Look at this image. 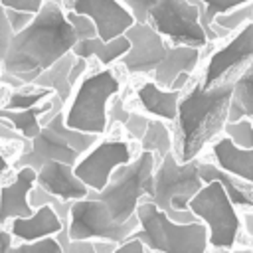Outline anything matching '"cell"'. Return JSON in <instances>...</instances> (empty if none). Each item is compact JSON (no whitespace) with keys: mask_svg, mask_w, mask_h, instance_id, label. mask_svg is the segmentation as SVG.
Here are the masks:
<instances>
[{"mask_svg":"<svg viewBox=\"0 0 253 253\" xmlns=\"http://www.w3.org/2000/svg\"><path fill=\"white\" fill-rule=\"evenodd\" d=\"M77 42L79 38L69 26L65 10L45 0L32 24L14 34L0 63V73L16 77L22 85H32L45 69L71 53Z\"/></svg>","mask_w":253,"mask_h":253,"instance_id":"obj_1","label":"cell"},{"mask_svg":"<svg viewBox=\"0 0 253 253\" xmlns=\"http://www.w3.org/2000/svg\"><path fill=\"white\" fill-rule=\"evenodd\" d=\"M233 97V83L204 89L194 77L182 93L176 121L170 125L174 140V156L180 164L198 160L227 125V111Z\"/></svg>","mask_w":253,"mask_h":253,"instance_id":"obj_2","label":"cell"},{"mask_svg":"<svg viewBox=\"0 0 253 253\" xmlns=\"http://www.w3.org/2000/svg\"><path fill=\"white\" fill-rule=\"evenodd\" d=\"M126 85L128 79L119 67H101L91 59L89 71L77 83L63 109L65 126L101 138L107 132V107Z\"/></svg>","mask_w":253,"mask_h":253,"instance_id":"obj_3","label":"cell"},{"mask_svg":"<svg viewBox=\"0 0 253 253\" xmlns=\"http://www.w3.org/2000/svg\"><path fill=\"white\" fill-rule=\"evenodd\" d=\"M202 188L204 182L200 178V158L180 164L174 152H170L156 160L152 198L148 202L164 211L174 223H196L198 217L188 210V204Z\"/></svg>","mask_w":253,"mask_h":253,"instance_id":"obj_4","label":"cell"},{"mask_svg":"<svg viewBox=\"0 0 253 253\" xmlns=\"http://www.w3.org/2000/svg\"><path fill=\"white\" fill-rule=\"evenodd\" d=\"M156 158L150 152H138L128 164L119 166L101 192H89V198L107 204L115 223H126L136 215L140 202L152 198Z\"/></svg>","mask_w":253,"mask_h":253,"instance_id":"obj_5","label":"cell"},{"mask_svg":"<svg viewBox=\"0 0 253 253\" xmlns=\"http://www.w3.org/2000/svg\"><path fill=\"white\" fill-rule=\"evenodd\" d=\"M138 229L130 235L152 253H208V229L202 221L174 223L152 202L136 208Z\"/></svg>","mask_w":253,"mask_h":253,"instance_id":"obj_6","label":"cell"},{"mask_svg":"<svg viewBox=\"0 0 253 253\" xmlns=\"http://www.w3.org/2000/svg\"><path fill=\"white\" fill-rule=\"evenodd\" d=\"M99 140V136L77 132L65 126L63 113L47 121L36 138L24 144L20 156L14 160L12 170L34 168L36 172L47 162H63L75 166L79 158Z\"/></svg>","mask_w":253,"mask_h":253,"instance_id":"obj_7","label":"cell"},{"mask_svg":"<svg viewBox=\"0 0 253 253\" xmlns=\"http://www.w3.org/2000/svg\"><path fill=\"white\" fill-rule=\"evenodd\" d=\"M138 152V144L132 142L121 126H113L79 158L73 170L91 192H101L107 186L111 174L119 166L128 164Z\"/></svg>","mask_w":253,"mask_h":253,"instance_id":"obj_8","label":"cell"},{"mask_svg":"<svg viewBox=\"0 0 253 253\" xmlns=\"http://www.w3.org/2000/svg\"><path fill=\"white\" fill-rule=\"evenodd\" d=\"M188 210L208 229V243L213 249H233L241 233V217L217 182L204 188L190 200Z\"/></svg>","mask_w":253,"mask_h":253,"instance_id":"obj_9","label":"cell"},{"mask_svg":"<svg viewBox=\"0 0 253 253\" xmlns=\"http://www.w3.org/2000/svg\"><path fill=\"white\" fill-rule=\"evenodd\" d=\"M138 229L136 215L126 223H115L107 204L95 198H85L71 204L67 237L71 241H107L123 243Z\"/></svg>","mask_w":253,"mask_h":253,"instance_id":"obj_10","label":"cell"},{"mask_svg":"<svg viewBox=\"0 0 253 253\" xmlns=\"http://www.w3.org/2000/svg\"><path fill=\"white\" fill-rule=\"evenodd\" d=\"M202 4L188 0H158L148 12V24L170 43L204 49L210 40L200 24Z\"/></svg>","mask_w":253,"mask_h":253,"instance_id":"obj_11","label":"cell"},{"mask_svg":"<svg viewBox=\"0 0 253 253\" xmlns=\"http://www.w3.org/2000/svg\"><path fill=\"white\" fill-rule=\"evenodd\" d=\"M251 61H253V22L243 26L227 43L217 47L208 57L200 83L204 89H213L223 83H233Z\"/></svg>","mask_w":253,"mask_h":253,"instance_id":"obj_12","label":"cell"},{"mask_svg":"<svg viewBox=\"0 0 253 253\" xmlns=\"http://www.w3.org/2000/svg\"><path fill=\"white\" fill-rule=\"evenodd\" d=\"M125 36L130 43V49L119 61L117 67L126 77H132V79L152 77L156 67L166 57L170 43L148 22L146 24H134L132 28L126 30Z\"/></svg>","mask_w":253,"mask_h":253,"instance_id":"obj_13","label":"cell"},{"mask_svg":"<svg viewBox=\"0 0 253 253\" xmlns=\"http://www.w3.org/2000/svg\"><path fill=\"white\" fill-rule=\"evenodd\" d=\"M61 8L65 12L87 16L95 24L101 42L121 38L136 24L132 14L119 0H61Z\"/></svg>","mask_w":253,"mask_h":253,"instance_id":"obj_14","label":"cell"},{"mask_svg":"<svg viewBox=\"0 0 253 253\" xmlns=\"http://www.w3.org/2000/svg\"><path fill=\"white\" fill-rule=\"evenodd\" d=\"M126 95H128L126 97L128 107L140 111L148 119H158L168 125L176 121L178 103L182 97L180 91L162 89L150 77H138V79H128Z\"/></svg>","mask_w":253,"mask_h":253,"instance_id":"obj_15","label":"cell"},{"mask_svg":"<svg viewBox=\"0 0 253 253\" xmlns=\"http://www.w3.org/2000/svg\"><path fill=\"white\" fill-rule=\"evenodd\" d=\"M36 186V170L20 168L14 170V176L0 184V225L4 227L12 219H24L34 215L30 206V192Z\"/></svg>","mask_w":253,"mask_h":253,"instance_id":"obj_16","label":"cell"},{"mask_svg":"<svg viewBox=\"0 0 253 253\" xmlns=\"http://www.w3.org/2000/svg\"><path fill=\"white\" fill-rule=\"evenodd\" d=\"M36 186L61 202H79L89 198V188L75 176L73 166L63 162H47L36 172Z\"/></svg>","mask_w":253,"mask_h":253,"instance_id":"obj_17","label":"cell"},{"mask_svg":"<svg viewBox=\"0 0 253 253\" xmlns=\"http://www.w3.org/2000/svg\"><path fill=\"white\" fill-rule=\"evenodd\" d=\"M6 229L20 243H32V241H40L45 237H55L63 229V223L51 206H42L34 211L32 217L12 219Z\"/></svg>","mask_w":253,"mask_h":253,"instance_id":"obj_18","label":"cell"},{"mask_svg":"<svg viewBox=\"0 0 253 253\" xmlns=\"http://www.w3.org/2000/svg\"><path fill=\"white\" fill-rule=\"evenodd\" d=\"M202 53H204V49H198V47L170 45L166 57H164L162 63L156 67V71L152 73L150 79H152L158 87L170 89L178 75H182V73L194 75V71L198 69V65H200V61H202Z\"/></svg>","mask_w":253,"mask_h":253,"instance_id":"obj_19","label":"cell"},{"mask_svg":"<svg viewBox=\"0 0 253 253\" xmlns=\"http://www.w3.org/2000/svg\"><path fill=\"white\" fill-rule=\"evenodd\" d=\"M211 158L219 170L253 186V150L237 148L227 136H219L211 142Z\"/></svg>","mask_w":253,"mask_h":253,"instance_id":"obj_20","label":"cell"},{"mask_svg":"<svg viewBox=\"0 0 253 253\" xmlns=\"http://www.w3.org/2000/svg\"><path fill=\"white\" fill-rule=\"evenodd\" d=\"M128 49H130V43H128L126 36H121V38H115L111 42H101L99 38L81 40L73 45L71 53L75 57H81L87 61L93 59L101 67H117Z\"/></svg>","mask_w":253,"mask_h":253,"instance_id":"obj_21","label":"cell"},{"mask_svg":"<svg viewBox=\"0 0 253 253\" xmlns=\"http://www.w3.org/2000/svg\"><path fill=\"white\" fill-rule=\"evenodd\" d=\"M200 178L204 184L217 182L235 208L253 210V186L251 184L219 170L213 162H204V160H200Z\"/></svg>","mask_w":253,"mask_h":253,"instance_id":"obj_22","label":"cell"},{"mask_svg":"<svg viewBox=\"0 0 253 253\" xmlns=\"http://www.w3.org/2000/svg\"><path fill=\"white\" fill-rule=\"evenodd\" d=\"M51 107H53V95L45 103H42V105H38L34 109H28V111H8V109L0 107V121L6 123L24 140H32L42 130L40 121H42V117L45 113L51 111Z\"/></svg>","mask_w":253,"mask_h":253,"instance_id":"obj_23","label":"cell"},{"mask_svg":"<svg viewBox=\"0 0 253 253\" xmlns=\"http://www.w3.org/2000/svg\"><path fill=\"white\" fill-rule=\"evenodd\" d=\"M73 61H75V55H73V53L63 55L57 63H53L49 69H45L32 85L53 91L55 97H57L63 105H67V101H69L71 95H73V87L69 85V69H71Z\"/></svg>","mask_w":253,"mask_h":253,"instance_id":"obj_24","label":"cell"},{"mask_svg":"<svg viewBox=\"0 0 253 253\" xmlns=\"http://www.w3.org/2000/svg\"><path fill=\"white\" fill-rule=\"evenodd\" d=\"M140 152H150L154 154L156 160L164 158L166 154L174 152V140H172V128L168 123L158 121V119H150L148 128L144 132V136L138 142Z\"/></svg>","mask_w":253,"mask_h":253,"instance_id":"obj_25","label":"cell"},{"mask_svg":"<svg viewBox=\"0 0 253 253\" xmlns=\"http://www.w3.org/2000/svg\"><path fill=\"white\" fill-rule=\"evenodd\" d=\"M51 95H55V93L49 89H43V87H36V85H24L20 89H8L6 99L2 103V109L28 111V109H34V107L45 103Z\"/></svg>","mask_w":253,"mask_h":253,"instance_id":"obj_26","label":"cell"},{"mask_svg":"<svg viewBox=\"0 0 253 253\" xmlns=\"http://www.w3.org/2000/svg\"><path fill=\"white\" fill-rule=\"evenodd\" d=\"M196 2L202 4L200 24H202V28H204V32H206V36H208V40H210V43H211V42L219 40L217 30L211 26L213 20H215L217 16H221V14H227V12L235 10V8H239V6L251 4L253 0H196Z\"/></svg>","mask_w":253,"mask_h":253,"instance_id":"obj_27","label":"cell"},{"mask_svg":"<svg viewBox=\"0 0 253 253\" xmlns=\"http://www.w3.org/2000/svg\"><path fill=\"white\" fill-rule=\"evenodd\" d=\"M231 101L237 103L243 109L245 119L253 121V61L233 81V97H231Z\"/></svg>","mask_w":253,"mask_h":253,"instance_id":"obj_28","label":"cell"},{"mask_svg":"<svg viewBox=\"0 0 253 253\" xmlns=\"http://www.w3.org/2000/svg\"><path fill=\"white\" fill-rule=\"evenodd\" d=\"M251 22H253V2L245 4V6H239V8H235V10L227 12V14L217 16L211 26L217 30L219 38H223V36H227V34H231L235 30H241L243 26H247Z\"/></svg>","mask_w":253,"mask_h":253,"instance_id":"obj_29","label":"cell"},{"mask_svg":"<svg viewBox=\"0 0 253 253\" xmlns=\"http://www.w3.org/2000/svg\"><path fill=\"white\" fill-rule=\"evenodd\" d=\"M223 136H227L237 148L253 150V121L241 119L237 123H227L223 128Z\"/></svg>","mask_w":253,"mask_h":253,"instance_id":"obj_30","label":"cell"},{"mask_svg":"<svg viewBox=\"0 0 253 253\" xmlns=\"http://www.w3.org/2000/svg\"><path fill=\"white\" fill-rule=\"evenodd\" d=\"M126 87L121 95L113 97L109 107H107V130L113 128V126H123L130 115V107H128V101H126Z\"/></svg>","mask_w":253,"mask_h":253,"instance_id":"obj_31","label":"cell"},{"mask_svg":"<svg viewBox=\"0 0 253 253\" xmlns=\"http://www.w3.org/2000/svg\"><path fill=\"white\" fill-rule=\"evenodd\" d=\"M148 123H150V119L146 117V115H142L140 111H134V109H130V115H128V119H126V123L121 126L123 128V132L132 140V142H140V138L144 136V132H146V128H148Z\"/></svg>","mask_w":253,"mask_h":253,"instance_id":"obj_32","label":"cell"},{"mask_svg":"<svg viewBox=\"0 0 253 253\" xmlns=\"http://www.w3.org/2000/svg\"><path fill=\"white\" fill-rule=\"evenodd\" d=\"M8 253H63V249L55 237H45L32 243H18L10 247Z\"/></svg>","mask_w":253,"mask_h":253,"instance_id":"obj_33","label":"cell"},{"mask_svg":"<svg viewBox=\"0 0 253 253\" xmlns=\"http://www.w3.org/2000/svg\"><path fill=\"white\" fill-rule=\"evenodd\" d=\"M65 18H67L69 26L73 28V32L77 34L79 42L81 40H93V38H97V28H95V24L87 16H81V14H75V12H65Z\"/></svg>","mask_w":253,"mask_h":253,"instance_id":"obj_34","label":"cell"},{"mask_svg":"<svg viewBox=\"0 0 253 253\" xmlns=\"http://www.w3.org/2000/svg\"><path fill=\"white\" fill-rule=\"evenodd\" d=\"M55 239L59 241L63 253H97L95 241H71V239L67 237V227H63V229L55 235Z\"/></svg>","mask_w":253,"mask_h":253,"instance_id":"obj_35","label":"cell"},{"mask_svg":"<svg viewBox=\"0 0 253 253\" xmlns=\"http://www.w3.org/2000/svg\"><path fill=\"white\" fill-rule=\"evenodd\" d=\"M134 18L136 24H146L148 22V12L158 0H119Z\"/></svg>","mask_w":253,"mask_h":253,"instance_id":"obj_36","label":"cell"},{"mask_svg":"<svg viewBox=\"0 0 253 253\" xmlns=\"http://www.w3.org/2000/svg\"><path fill=\"white\" fill-rule=\"evenodd\" d=\"M24 144H6V142H0V182L8 176V172L12 170V152H22Z\"/></svg>","mask_w":253,"mask_h":253,"instance_id":"obj_37","label":"cell"},{"mask_svg":"<svg viewBox=\"0 0 253 253\" xmlns=\"http://www.w3.org/2000/svg\"><path fill=\"white\" fill-rule=\"evenodd\" d=\"M43 2L45 0H0V4L6 10H18V12H26L32 16H36L42 10Z\"/></svg>","mask_w":253,"mask_h":253,"instance_id":"obj_38","label":"cell"},{"mask_svg":"<svg viewBox=\"0 0 253 253\" xmlns=\"http://www.w3.org/2000/svg\"><path fill=\"white\" fill-rule=\"evenodd\" d=\"M4 10H6V8H4ZM6 20H8L10 30H12L14 34H20L22 30H26V28L32 24L34 16H32V14H26V12H18V10H6Z\"/></svg>","mask_w":253,"mask_h":253,"instance_id":"obj_39","label":"cell"},{"mask_svg":"<svg viewBox=\"0 0 253 253\" xmlns=\"http://www.w3.org/2000/svg\"><path fill=\"white\" fill-rule=\"evenodd\" d=\"M12 38H14V32L10 30L8 20H6V10L0 4V63H2V59H4V55L8 51V47H10Z\"/></svg>","mask_w":253,"mask_h":253,"instance_id":"obj_40","label":"cell"},{"mask_svg":"<svg viewBox=\"0 0 253 253\" xmlns=\"http://www.w3.org/2000/svg\"><path fill=\"white\" fill-rule=\"evenodd\" d=\"M89 67H91V61L81 59V57H75V61H73V65H71V69H69V85H71L73 89H75L77 83L85 77V73L89 71Z\"/></svg>","mask_w":253,"mask_h":253,"instance_id":"obj_41","label":"cell"},{"mask_svg":"<svg viewBox=\"0 0 253 253\" xmlns=\"http://www.w3.org/2000/svg\"><path fill=\"white\" fill-rule=\"evenodd\" d=\"M0 142H6V144H26L30 140H24L18 132H14L6 123L0 121Z\"/></svg>","mask_w":253,"mask_h":253,"instance_id":"obj_42","label":"cell"},{"mask_svg":"<svg viewBox=\"0 0 253 253\" xmlns=\"http://www.w3.org/2000/svg\"><path fill=\"white\" fill-rule=\"evenodd\" d=\"M115 253H146V247L142 245V241L128 237L126 241H123L115 247Z\"/></svg>","mask_w":253,"mask_h":253,"instance_id":"obj_43","label":"cell"},{"mask_svg":"<svg viewBox=\"0 0 253 253\" xmlns=\"http://www.w3.org/2000/svg\"><path fill=\"white\" fill-rule=\"evenodd\" d=\"M10 247H14V237H12V233L4 227V229H0V253H8Z\"/></svg>","mask_w":253,"mask_h":253,"instance_id":"obj_44","label":"cell"},{"mask_svg":"<svg viewBox=\"0 0 253 253\" xmlns=\"http://www.w3.org/2000/svg\"><path fill=\"white\" fill-rule=\"evenodd\" d=\"M241 225H245V233H247L249 237H253V211L245 213V217H243Z\"/></svg>","mask_w":253,"mask_h":253,"instance_id":"obj_45","label":"cell"},{"mask_svg":"<svg viewBox=\"0 0 253 253\" xmlns=\"http://www.w3.org/2000/svg\"><path fill=\"white\" fill-rule=\"evenodd\" d=\"M6 91H8V89H6V87H4L2 83H0V107H2V103H4V99H6Z\"/></svg>","mask_w":253,"mask_h":253,"instance_id":"obj_46","label":"cell"},{"mask_svg":"<svg viewBox=\"0 0 253 253\" xmlns=\"http://www.w3.org/2000/svg\"><path fill=\"white\" fill-rule=\"evenodd\" d=\"M233 253H253V251L247 249V247H243V249H233Z\"/></svg>","mask_w":253,"mask_h":253,"instance_id":"obj_47","label":"cell"},{"mask_svg":"<svg viewBox=\"0 0 253 253\" xmlns=\"http://www.w3.org/2000/svg\"><path fill=\"white\" fill-rule=\"evenodd\" d=\"M49 2H53V4H57V6H61V0H49Z\"/></svg>","mask_w":253,"mask_h":253,"instance_id":"obj_48","label":"cell"},{"mask_svg":"<svg viewBox=\"0 0 253 253\" xmlns=\"http://www.w3.org/2000/svg\"><path fill=\"white\" fill-rule=\"evenodd\" d=\"M0 229H4V227H2V225H0Z\"/></svg>","mask_w":253,"mask_h":253,"instance_id":"obj_49","label":"cell"}]
</instances>
